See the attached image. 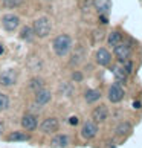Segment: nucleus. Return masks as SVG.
<instances>
[{
	"instance_id": "obj_1",
	"label": "nucleus",
	"mask_w": 142,
	"mask_h": 148,
	"mask_svg": "<svg viewBox=\"0 0 142 148\" xmlns=\"http://www.w3.org/2000/svg\"><path fill=\"white\" fill-rule=\"evenodd\" d=\"M52 47H54V52H55L58 57L67 55L69 51H70V47H72V38H70L67 34L58 35L55 40H54Z\"/></svg>"
},
{
	"instance_id": "obj_2",
	"label": "nucleus",
	"mask_w": 142,
	"mask_h": 148,
	"mask_svg": "<svg viewBox=\"0 0 142 148\" xmlns=\"http://www.w3.org/2000/svg\"><path fill=\"white\" fill-rule=\"evenodd\" d=\"M51 21H49L47 17H40L34 21V25H32V31H34V34L40 38H45L49 35V32H51Z\"/></svg>"
},
{
	"instance_id": "obj_3",
	"label": "nucleus",
	"mask_w": 142,
	"mask_h": 148,
	"mask_svg": "<svg viewBox=\"0 0 142 148\" xmlns=\"http://www.w3.org/2000/svg\"><path fill=\"white\" fill-rule=\"evenodd\" d=\"M124 96H125V90H124L122 84L115 83V84L110 86V89H108V101H110L112 104L121 102L124 99Z\"/></svg>"
},
{
	"instance_id": "obj_4",
	"label": "nucleus",
	"mask_w": 142,
	"mask_h": 148,
	"mask_svg": "<svg viewBox=\"0 0 142 148\" xmlns=\"http://www.w3.org/2000/svg\"><path fill=\"white\" fill-rule=\"evenodd\" d=\"M115 51V57H116V60L119 63H122V61H127V60H130V57H132V47H130L128 43H119L118 46H115L113 47Z\"/></svg>"
},
{
	"instance_id": "obj_5",
	"label": "nucleus",
	"mask_w": 142,
	"mask_h": 148,
	"mask_svg": "<svg viewBox=\"0 0 142 148\" xmlns=\"http://www.w3.org/2000/svg\"><path fill=\"white\" fill-rule=\"evenodd\" d=\"M2 25L6 31H14V29L19 28L20 18L14 14H6V15H3V18H2Z\"/></svg>"
},
{
	"instance_id": "obj_6",
	"label": "nucleus",
	"mask_w": 142,
	"mask_h": 148,
	"mask_svg": "<svg viewBox=\"0 0 142 148\" xmlns=\"http://www.w3.org/2000/svg\"><path fill=\"white\" fill-rule=\"evenodd\" d=\"M40 128H41L43 133L51 134V133H55V131L60 128V122H58L55 118H47V119H45V121L41 122Z\"/></svg>"
},
{
	"instance_id": "obj_7",
	"label": "nucleus",
	"mask_w": 142,
	"mask_h": 148,
	"mask_svg": "<svg viewBox=\"0 0 142 148\" xmlns=\"http://www.w3.org/2000/svg\"><path fill=\"white\" fill-rule=\"evenodd\" d=\"M98 133V125L93 121H87V122L83 125V130H81V134H83L84 139H92L95 138Z\"/></svg>"
},
{
	"instance_id": "obj_8",
	"label": "nucleus",
	"mask_w": 142,
	"mask_h": 148,
	"mask_svg": "<svg viewBox=\"0 0 142 148\" xmlns=\"http://www.w3.org/2000/svg\"><path fill=\"white\" fill-rule=\"evenodd\" d=\"M92 118H93V122H104L108 118V108L106 106H98L96 108H93L92 112Z\"/></svg>"
},
{
	"instance_id": "obj_9",
	"label": "nucleus",
	"mask_w": 142,
	"mask_h": 148,
	"mask_svg": "<svg viewBox=\"0 0 142 148\" xmlns=\"http://www.w3.org/2000/svg\"><path fill=\"white\" fill-rule=\"evenodd\" d=\"M17 81V73L14 70H5L0 73V84L2 86H12Z\"/></svg>"
},
{
	"instance_id": "obj_10",
	"label": "nucleus",
	"mask_w": 142,
	"mask_h": 148,
	"mask_svg": "<svg viewBox=\"0 0 142 148\" xmlns=\"http://www.w3.org/2000/svg\"><path fill=\"white\" fill-rule=\"evenodd\" d=\"M96 61L99 66H108L112 61V53L107 51L106 47H101V49H98V52H96Z\"/></svg>"
},
{
	"instance_id": "obj_11",
	"label": "nucleus",
	"mask_w": 142,
	"mask_h": 148,
	"mask_svg": "<svg viewBox=\"0 0 142 148\" xmlns=\"http://www.w3.org/2000/svg\"><path fill=\"white\" fill-rule=\"evenodd\" d=\"M84 57H86V51L83 46H78L75 47V51L72 53V57H70V64L72 66H80L81 63L84 61Z\"/></svg>"
},
{
	"instance_id": "obj_12",
	"label": "nucleus",
	"mask_w": 142,
	"mask_h": 148,
	"mask_svg": "<svg viewBox=\"0 0 142 148\" xmlns=\"http://www.w3.org/2000/svg\"><path fill=\"white\" fill-rule=\"evenodd\" d=\"M51 98H52L51 92H49L47 89H45V87L35 92V102L40 104V106H45V104H47L49 101H51Z\"/></svg>"
},
{
	"instance_id": "obj_13",
	"label": "nucleus",
	"mask_w": 142,
	"mask_h": 148,
	"mask_svg": "<svg viewBox=\"0 0 142 148\" xmlns=\"http://www.w3.org/2000/svg\"><path fill=\"white\" fill-rule=\"evenodd\" d=\"M93 8L99 14H108L112 8V3H110V0H93Z\"/></svg>"
},
{
	"instance_id": "obj_14",
	"label": "nucleus",
	"mask_w": 142,
	"mask_h": 148,
	"mask_svg": "<svg viewBox=\"0 0 142 148\" xmlns=\"http://www.w3.org/2000/svg\"><path fill=\"white\" fill-rule=\"evenodd\" d=\"M112 72L115 75V78H116V83H119V84H125V83H127L128 73L125 72L121 66H115V67H112Z\"/></svg>"
},
{
	"instance_id": "obj_15",
	"label": "nucleus",
	"mask_w": 142,
	"mask_h": 148,
	"mask_svg": "<svg viewBox=\"0 0 142 148\" xmlns=\"http://www.w3.org/2000/svg\"><path fill=\"white\" fill-rule=\"evenodd\" d=\"M21 125H23V127L28 130V131L35 130V128H37V125H38L37 118L34 116V114H25L23 119H21Z\"/></svg>"
},
{
	"instance_id": "obj_16",
	"label": "nucleus",
	"mask_w": 142,
	"mask_h": 148,
	"mask_svg": "<svg viewBox=\"0 0 142 148\" xmlns=\"http://www.w3.org/2000/svg\"><path fill=\"white\" fill-rule=\"evenodd\" d=\"M119 43H122V34L119 31H113L108 34L107 37V45L110 46V47H115V46H118Z\"/></svg>"
},
{
	"instance_id": "obj_17",
	"label": "nucleus",
	"mask_w": 142,
	"mask_h": 148,
	"mask_svg": "<svg viewBox=\"0 0 142 148\" xmlns=\"http://www.w3.org/2000/svg\"><path fill=\"white\" fill-rule=\"evenodd\" d=\"M67 144H69V136H66V134H58L51 140V147H54V148H63Z\"/></svg>"
},
{
	"instance_id": "obj_18",
	"label": "nucleus",
	"mask_w": 142,
	"mask_h": 148,
	"mask_svg": "<svg viewBox=\"0 0 142 148\" xmlns=\"http://www.w3.org/2000/svg\"><path fill=\"white\" fill-rule=\"evenodd\" d=\"M84 98H86V102H87V104H93V102H96V101H99L101 92L98 90V89H89V90L86 92Z\"/></svg>"
},
{
	"instance_id": "obj_19",
	"label": "nucleus",
	"mask_w": 142,
	"mask_h": 148,
	"mask_svg": "<svg viewBox=\"0 0 142 148\" xmlns=\"http://www.w3.org/2000/svg\"><path fill=\"white\" fill-rule=\"evenodd\" d=\"M130 131H132V124L130 122H121L119 125H116V128H115V134L125 136V134H128Z\"/></svg>"
},
{
	"instance_id": "obj_20",
	"label": "nucleus",
	"mask_w": 142,
	"mask_h": 148,
	"mask_svg": "<svg viewBox=\"0 0 142 148\" xmlns=\"http://www.w3.org/2000/svg\"><path fill=\"white\" fill-rule=\"evenodd\" d=\"M43 79H40V78H32L31 81H29V90H32V92H37V90H40V89H43Z\"/></svg>"
},
{
	"instance_id": "obj_21",
	"label": "nucleus",
	"mask_w": 142,
	"mask_h": 148,
	"mask_svg": "<svg viewBox=\"0 0 142 148\" xmlns=\"http://www.w3.org/2000/svg\"><path fill=\"white\" fill-rule=\"evenodd\" d=\"M35 34H34V31H32V28H28V26H25L23 29H21V32H20V37L23 38V40H26V41H32V37H34Z\"/></svg>"
},
{
	"instance_id": "obj_22",
	"label": "nucleus",
	"mask_w": 142,
	"mask_h": 148,
	"mask_svg": "<svg viewBox=\"0 0 142 148\" xmlns=\"http://www.w3.org/2000/svg\"><path fill=\"white\" fill-rule=\"evenodd\" d=\"M8 139H9V140H28L29 138H28L26 134L20 133V131H15V133H11V134L8 136Z\"/></svg>"
},
{
	"instance_id": "obj_23",
	"label": "nucleus",
	"mask_w": 142,
	"mask_h": 148,
	"mask_svg": "<svg viewBox=\"0 0 142 148\" xmlns=\"http://www.w3.org/2000/svg\"><path fill=\"white\" fill-rule=\"evenodd\" d=\"M8 107H9V98L3 93H0V112L6 110Z\"/></svg>"
},
{
	"instance_id": "obj_24",
	"label": "nucleus",
	"mask_w": 142,
	"mask_h": 148,
	"mask_svg": "<svg viewBox=\"0 0 142 148\" xmlns=\"http://www.w3.org/2000/svg\"><path fill=\"white\" fill-rule=\"evenodd\" d=\"M121 67H122L128 75H132V73H133V69H134V67H133V63L130 61V60H127V61H122V63H121Z\"/></svg>"
},
{
	"instance_id": "obj_25",
	"label": "nucleus",
	"mask_w": 142,
	"mask_h": 148,
	"mask_svg": "<svg viewBox=\"0 0 142 148\" xmlns=\"http://www.w3.org/2000/svg\"><path fill=\"white\" fill-rule=\"evenodd\" d=\"M23 3V0H3V5L6 8H17Z\"/></svg>"
},
{
	"instance_id": "obj_26",
	"label": "nucleus",
	"mask_w": 142,
	"mask_h": 148,
	"mask_svg": "<svg viewBox=\"0 0 142 148\" xmlns=\"http://www.w3.org/2000/svg\"><path fill=\"white\" fill-rule=\"evenodd\" d=\"M72 78H73V81H83V73L81 72H73Z\"/></svg>"
},
{
	"instance_id": "obj_27",
	"label": "nucleus",
	"mask_w": 142,
	"mask_h": 148,
	"mask_svg": "<svg viewBox=\"0 0 142 148\" xmlns=\"http://www.w3.org/2000/svg\"><path fill=\"white\" fill-rule=\"evenodd\" d=\"M69 124H70V125H76V124H78V118H75V116L70 118V119H69Z\"/></svg>"
},
{
	"instance_id": "obj_28",
	"label": "nucleus",
	"mask_w": 142,
	"mask_h": 148,
	"mask_svg": "<svg viewBox=\"0 0 142 148\" xmlns=\"http://www.w3.org/2000/svg\"><path fill=\"white\" fill-rule=\"evenodd\" d=\"M99 20H101V23H106V25L108 23V18L106 17V15H104V14H101V17H99Z\"/></svg>"
},
{
	"instance_id": "obj_29",
	"label": "nucleus",
	"mask_w": 142,
	"mask_h": 148,
	"mask_svg": "<svg viewBox=\"0 0 142 148\" xmlns=\"http://www.w3.org/2000/svg\"><path fill=\"white\" fill-rule=\"evenodd\" d=\"M133 106H134L136 108H139V107H141V102H139V101H134V104H133Z\"/></svg>"
},
{
	"instance_id": "obj_30",
	"label": "nucleus",
	"mask_w": 142,
	"mask_h": 148,
	"mask_svg": "<svg viewBox=\"0 0 142 148\" xmlns=\"http://www.w3.org/2000/svg\"><path fill=\"white\" fill-rule=\"evenodd\" d=\"M3 52H5V47H3V45H2V43H0V55H2Z\"/></svg>"
},
{
	"instance_id": "obj_31",
	"label": "nucleus",
	"mask_w": 142,
	"mask_h": 148,
	"mask_svg": "<svg viewBox=\"0 0 142 148\" xmlns=\"http://www.w3.org/2000/svg\"><path fill=\"white\" fill-rule=\"evenodd\" d=\"M2 131H3V124L0 122V134H2Z\"/></svg>"
}]
</instances>
